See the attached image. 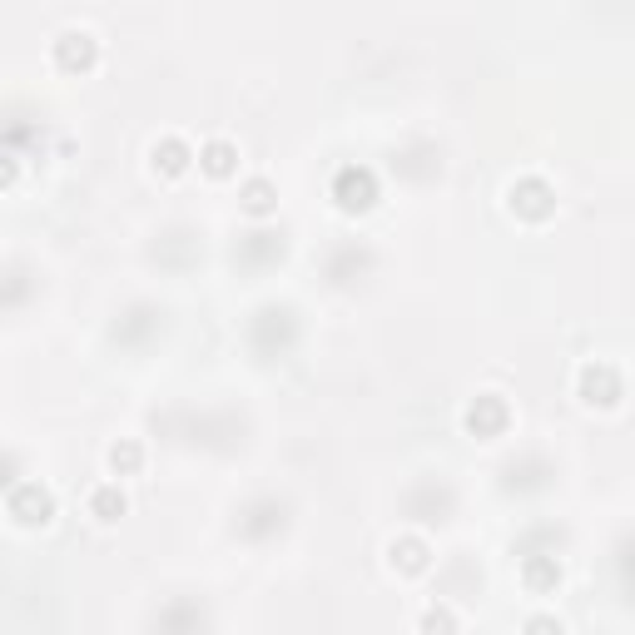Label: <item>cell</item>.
<instances>
[{
    "mask_svg": "<svg viewBox=\"0 0 635 635\" xmlns=\"http://www.w3.org/2000/svg\"><path fill=\"white\" fill-rule=\"evenodd\" d=\"M204 164H209V174H228V169H234V149H228V144H209L204 149Z\"/></svg>",
    "mask_w": 635,
    "mask_h": 635,
    "instance_id": "6da1fadb",
    "label": "cell"
},
{
    "mask_svg": "<svg viewBox=\"0 0 635 635\" xmlns=\"http://www.w3.org/2000/svg\"><path fill=\"white\" fill-rule=\"evenodd\" d=\"M95 511L104 516V522H114V516L125 511V496H120V491H99V496H95Z\"/></svg>",
    "mask_w": 635,
    "mask_h": 635,
    "instance_id": "7a4b0ae2",
    "label": "cell"
},
{
    "mask_svg": "<svg viewBox=\"0 0 635 635\" xmlns=\"http://www.w3.org/2000/svg\"><path fill=\"white\" fill-rule=\"evenodd\" d=\"M244 204H249L253 214H263V209H268V184H249V199H244Z\"/></svg>",
    "mask_w": 635,
    "mask_h": 635,
    "instance_id": "3957f363",
    "label": "cell"
},
{
    "mask_svg": "<svg viewBox=\"0 0 635 635\" xmlns=\"http://www.w3.org/2000/svg\"><path fill=\"white\" fill-rule=\"evenodd\" d=\"M109 461H114V467H134V461H139V452H134V447H114V452H109Z\"/></svg>",
    "mask_w": 635,
    "mask_h": 635,
    "instance_id": "277c9868",
    "label": "cell"
},
{
    "mask_svg": "<svg viewBox=\"0 0 635 635\" xmlns=\"http://www.w3.org/2000/svg\"><path fill=\"white\" fill-rule=\"evenodd\" d=\"M427 630H432V635H447V630H452V615H447V610H432V615H427Z\"/></svg>",
    "mask_w": 635,
    "mask_h": 635,
    "instance_id": "5b68a950",
    "label": "cell"
},
{
    "mask_svg": "<svg viewBox=\"0 0 635 635\" xmlns=\"http://www.w3.org/2000/svg\"><path fill=\"white\" fill-rule=\"evenodd\" d=\"M531 635H561V625H551V620H531Z\"/></svg>",
    "mask_w": 635,
    "mask_h": 635,
    "instance_id": "8992f818",
    "label": "cell"
}]
</instances>
